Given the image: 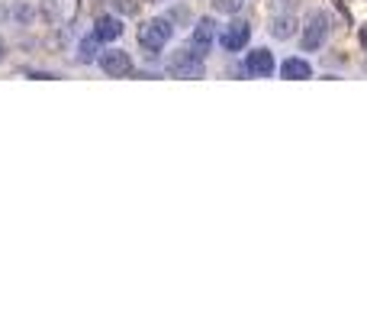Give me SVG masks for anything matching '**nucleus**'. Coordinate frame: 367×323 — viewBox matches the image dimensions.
<instances>
[{
	"mask_svg": "<svg viewBox=\"0 0 367 323\" xmlns=\"http://www.w3.org/2000/svg\"><path fill=\"white\" fill-rule=\"evenodd\" d=\"M171 33H174L171 20H165V16H158V20L146 23V26L139 29V43H142V49H146L148 55H158V52L165 49V43H168V39H171Z\"/></svg>",
	"mask_w": 367,
	"mask_h": 323,
	"instance_id": "nucleus-1",
	"label": "nucleus"
},
{
	"mask_svg": "<svg viewBox=\"0 0 367 323\" xmlns=\"http://www.w3.org/2000/svg\"><path fill=\"white\" fill-rule=\"evenodd\" d=\"M326 33H329V14L326 10H316V14L310 16V23H306V29H303V39H300L303 52H316L319 46L326 43Z\"/></svg>",
	"mask_w": 367,
	"mask_h": 323,
	"instance_id": "nucleus-2",
	"label": "nucleus"
},
{
	"mask_svg": "<svg viewBox=\"0 0 367 323\" xmlns=\"http://www.w3.org/2000/svg\"><path fill=\"white\" fill-rule=\"evenodd\" d=\"M168 75L174 78H203V58L194 55L190 49H180L168 62Z\"/></svg>",
	"mask_w": 367,
	"mask_h": 323,
	"instance_id": "nucleus-3",
	"label": "nucleus"
},
{
	"mask_svg": "<svg viewBox=\"0 0 367 323\" xmlns=\"http://www.w3.org/2000/svg\"><path fill=\"white\" fill-rule=\"evenodd\" d=\"M100 68L110 78H126V75H132V58H129V52H123V49H106L104 55H100Z\"/></svg>",
	"mask_w": 367,
	"mask_h": 323,
	"instance_id": "nucleus-4",
	"label": "nucleus"
},
{
	"mask_svg": "<svg viewBox=\"0 0 367 323\" xmlns=\"http://www.w3.org/2000/svg\"><path fill=\"white\" fill-rule=\"evenodd\" d=\"M213 33H216V23L209 20V16H203V20H197L194 33H190V52L194 55H207L209 46H213Z\"/></svg>",
	"mask_w": 367,
	"mask_h": 323,
	"instance_id": "nucleus-5",
	"label": "nucleus"
},
{
	"mask_svg": "<svg viewBox=\"0 0 367 323\" xmlns=\"http://www.w3.org/2000/svg\"><path fill=\"white\" fill-rule=\"evenodd\" d=\"M248 36H251V26L245 20H236L232 26L226 29V33L219 36V46L226 52H239V49H245L248 46Z\"/></svg>",
	"mask_w": 367,
	"mask_h": 323,
	"instance_id": "nucleus-6",
	"label": "nucleus"
},
{
	"mask_svg": "<svg viewBox=\"0 0 367 323\" xmlns=\"http://www.w3.org/2000/svg\"><path fill=\"white\" fill-rule=\"evenodd\" d=\"M245 71L255 78H268L274 75V52L268 49H251L248 58H245Z\"/></svg>",
	"mask_w": 367,
	"mask_h": 323,
	"instance_id": "nucleus-7",
	"label": "nucleus"
},
{
	"mask_svg": "<svg viewBox=\"0 0 367 323\" xmlns=\"http://www.w3.org/2000/svg\"><path fill=\"white\" fill-rule=\"evenodd\" d=\"M119 36H123V20L119 16H97V23H94V39L97 43H113Z\"/></svg>",
	"mask_w": 367,
	"mask_h": 323,
	"instance_id": "nucleus-8",
	"label": "nucleus"
},
{
	"mask_svg": "<svg viewBox=\"0 0 367 323\" xmlns=\"http://www.w3.org/2000/svg\"><path fill=\"white\" fill-rule=\"evenodd\" d=\"M280 75H284L287 81H306V78H312V65L303 62V58H287V62L280 65Z\"/></svg>",
	"mask_w": 367,
	"mask_h": 323,
	"instance_id": "nucleus-9",
	"label": "nucleus"
},
{
	"mask_svg": "<svg viewBox=\"0 0 367 323\" xmlns=\"http://www.w3.org/2000/svg\"><path fill=\"white\" fill-rule=\"evenodd\" d=\"M293 33H297V20H293L290 14H280L270 20V36H274V39H290Z\"/></svg>",
	"mask_w": 367,
	"mask_h": 323,
	"instance_id": "nucleus-10",
	"label": "nucleus"
},
{
	"mask_svg": "<svg viewBox=\"0 0 367 323\" xmlns=\"http://www.w3.org/2000/svg\"><path fill=\"white\" fill-rule=\"evenodd\" d=\"M94 52H97V39H94V36H90V39H84L81 43V62H94Z\"/></svg>",
	"mask_w": 367,
	"mask_h": 323,
	"instance_id": "nucleus-11",
	"label": "nucleus"
},
{
	"mask_svg": "<svg viewBox=\"0 0 367 323\" xmlns=\"http://www.w3.org/2000/svg\"><path fill=\"white\" fill-rule=\"evenodd\" d=\"M213 7L222 14H239L242 10V0H213Z\"/></svg>",
	"mask_w": 367,
	"mask_h": 323,
	"instance_id": "nucleus-12",
	"label": "nucleus"
},
{
	"mask_svg": "<svg viewBox=\"0 0 367 323\" xmlns=\"http://www.w3.org/2000/svg\"><path fill=\"white\" fill-rule=\"evenodd\" d=\"M13 20L23 23V26H29V23H33V10H29L26 4H20V7H13Z\"/></svg>",
	"mask_w": 367,
	"mask_h": 323,
	"instance_id": "nucleus-13",
	"label": "nucleus"
},
{
	"mask_svg": "<svg viewBox=\"0 0 367 323\" xmlns=\"http://www.w3.org/2000/svg\"><path fill=\"white\" fill-rule=\"evenodd\" d=\"M113 7L116 10H123V14H136V10H139V4H136V0H113Z\"/></svg>",
	"mask_w": 367,
	"mask_h": 323,
	"instance_id": "nucleus-14",
	"label": "nucleus"
},
{
	"mask_svg": "<svg viewBox=\"0 0 367 323\" xmlns=\"http://www.w3.org/2000/svg\"><path fill=\"white\" fill-rule=\"evenodd\" d=\"M361 46H364V52H367V26L361 29Z\"/></svg>",
	"mask_w": 367,
	"mask_h": 323,
	"instance_id": "nucleus-15",
	"label": "nucleus"
},
{
	"mask_svg": "<svg viewBox=\"0 0 367 323\" xmlns=\"http://www.w3.org/2000/svg\"><path fill=\"white\" fill-rule=\"evenodd\" d=\"M7 58V46H4V39H0V62Z\"/></svg>",
	"mask_w": 367,
	"mask_h": 323,
	"instance_id": "nucleus-16",
	"label": "nucleus"
}]
</instances>
